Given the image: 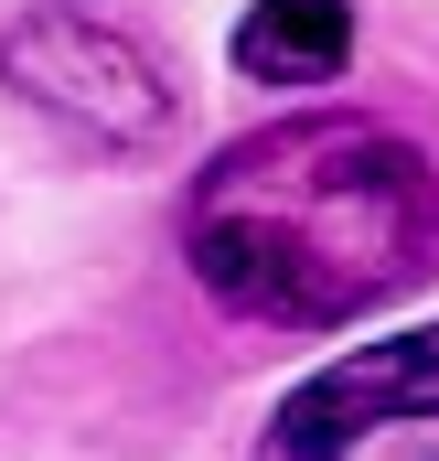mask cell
I'll return each mask as SVG.
<instances>
[{"label":"cell","mask_w":439,"mask_h":461,"mask_svg":"<svg viewBox=\"0 0 439 461\" xmlns=\"http://www.w3.org/2000/svg\"><path fill=\"white\" fill-rule=\"evenodd\" d=\"M386 419H439V322L386 333V344H354L343 365L300 375L279 397V419L257 429V461H343Z\"/></svg>","instance_id":"3957f363"},{"label":"cell","mask_w":439,"mask_h":461,"mask_svg":"<svg viewBox=\"0 0 439 461\" xmlns=\"http://www.w3.org/2000/svg\"><path fill=\"white\" fill-rule=\"evenodd\" d=\"M183 258L236 322L322 333L439 258V172L386 118H279L204 161L183 204Z\"/></svg>","instance_id":"6da1fadb"},{"label":"cell","mask_w":439,"mask_h":461,"mask_svg":"<svg viewBox=\"0 0 439 461\" xmlns=\"http://www.w3.org/2000/svg\"><path fill=\"white\" fill-rule=\"evenodd\" d=\"M0 86L22 108L65 118L86 150H150V140H172V108H183L172 76L97 11H22L0 32Z\"/></svg>","instance_id":"7a4b0ae2"},{"label":"cell","mask_w":439,"mask_h":461,"mask_svg":"<svg viewBox=\"0 0 439 461\" xmlns=\"http://www.w3.org/2000/svg\"><path fill=\"white\" fill-rule=\"evenodd\" d=\"M354 54V0H257L236 22V76L257 86H332Z\"/></svg>","instance_id":"277c9868"}]
</instances>
